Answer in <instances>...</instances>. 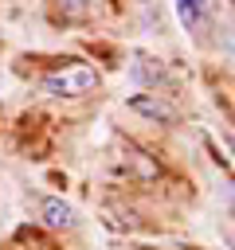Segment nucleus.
<instances>
[{"mask_svg": "<svg viewBox=\"0 0 235 250\" xmlns=\"http://www.w3.org/2000/svg\"><path fill=\"white\" fill-rule=\"evenodd\" d=\"M129 78H133L137 86H153V90H157V86L168 82V70H164L161 62H153V59H137V62L129 66Z\"/></svg>", "mask_w": 235, "mask_h": 250, "instance_id": "39448f33", "label": "nucleus"}, {"mask_svg": "<svg viewBox=\"0 0 235 250\" xmlns=\"http://www.w3.org/2000/svg\"><path fill=\"white\" fill-rule=\"evenodd\" d=\"M98 86V70L86 66V62H74V66H63V70H51L39 78V94L43 98H82Z\"/></svg>", "mask_w": 235, "mask_h": 250, "instance_id": "f257e3e1", "label": "nucleus"}, {"mask_svg": "<svg viewBox=\"0 0 235 250\" xmlns=\"http://www.w3.org/2000/svg\"><path fill=\"white\" fill-rule=\"evenodd\" d=\"M39 219H43V227H51V230H70V227L78 223V211H74L67 199L47 195V199L39 203Z\"/></svg>", "mask_w": 235, "mask_h": 250, "instance_id": "20e7f679", "label": "nucleus"}, {"mask_svg": "<svg viewBox=\"0 0 235 250\" xmlns=\"http://www.w3.org/2000/svg\"><path fill=\"white\" fill-rule=\"evenodd\" d=\"M125 105H129V113H137L145 121H161V125H172L176 121V109L164 98H157V94H129Z\"/></svg>", "mask_w": 235, "mask_h": 250, "instance_id": "f03ea898", "label": "nucleus"}, {"mask_svg": "<svg viewBox=\"0 0 235 250\" xmlns=\"http://www.w3.org/2000/svg\"><path fill=\"white\" fill-rule=\"evenodd\" d=\"M176 8V20L188 35H204L208 31V20H212V0H172Z\"/></svg>", "mask_w": 235, "mask_h": 250, "instance_id": "7ed1b4c3", "label": "nucleus"}]
</instances>
